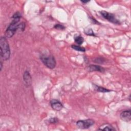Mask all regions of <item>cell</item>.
<instances>
[{"instance_id": "cell-5", "label": "cell", "mask_w": 131, "mask_h": 131, "mask_svg": "<svg viewBox=\"0 0 131 131\" xmlns=\"http://www.w3.org/2000/svg\"><path fill=\"white\" fill-rule=\"evenodd\" d=\"M101 15L103 16V18L107 20L110 22H111L115 24H120V23L117 19H116L115 16L113 14L110 13L106 11H101L100 12Z\"/></svg>"}, {"instance_id": "cell-6", "label": "cell", "mask_w": 131, "mask_h": 131, "mask_svg": "<svg viewBox=\"0 0 131 131\" xmlns=\"http://www.w3.org/2000/svg\"><path fill=\"white\" fill-rule=\"evenodd\" d=\"M50 104L52 108L56 111H60L63 107L62 103L56 99H52L50 101Z\"/></svg>"}, {"instance_id": "cell-11", "label": "cell", "mask_w": 131, "mask_h": 131, "mask_svg": "<svg viewBox=\"0 0 131 131\" xmlns=\"http://www.w3.org/2000/svg\"><path fill=\"white\" fill-rule=\"evenodd\" d=\"M94 87H95V89L98 92L106 93V92H109L110 91H111L110 90L107 89L106 88H103V87H101L98 86H95Z\"/></svg>"}, {"instance_id": "cell-12", "label": "cell", "mask_w": 131, "mask_h": 131, "mask_svg": "<svg viewBox=\"0 0 131 131\" xmlns=\"http://www.w3.org/2000/svg\"><path fill=\"white\" fill-rule=\"evenodd\" d=\"M71 47L76 51H80V52H85L86 51V49L85 48L81 47H80L79 45H78V46L77 45H72Z\"/></svg>"}, {"instance_id": "cell-14", "label": "cell", "mask_w": 131, "mask_h": 131, "mask_svg": "<svg viewBox=\"0 0 131 131\" xmlns=\"http://www.w3.org/2000/svg\"><path fill=\"white\" fill-rule=\"evenodd\" d=\"M85 33L87 34V35H88V36H95V35L94 33V32L93 31V30L91 29V28L89 29L88 30H87Z\"/></svg>"}, {"instance_id": "cell-19", "label": "cell", "mask_w": 131, "mask_h": 131, "mask_svg": "<svg viewBox=\"0 0 131 131\" xmlns=\"http://www.w3.org/2000/svg\"><path fill=\"white\" fill-rule=\"evenodd\" d=\"M2 67H3V65H2V62H1V71H2Z\"/></svg>"}, {"instance_id": "cell-13", "label": "cell", "mask_w": 131, "mask_h": 131, "mask_svg": "<svg viewBox=\"0 0 131 131\" xmlns=\"http://www.w3.org/2000/svg\"><path fill=\"white\" fill-rule=\"evenodd\" d=\"M25 28V23L24 22H22L19 24V30L21 31H23Z\"/></svg>"}, {"instance_id": "cell-3", "label": "cell", "mask_w": 131, "mask_h": 131, "mask_svg": "<svg viewBox=\"0 0 131 131\" xmlns=\"http://www.w3.org/2000/svg\"><path fill=\"white\" fill-rule=\"evenodd\" d=\"M40 59L47 67L49 69H53L56 67V60L53 55L43 54L40 55Z\"/></svg>"}, {"instance_id": "cell-7", "label": "cell", "mask_w": 131, "mask_h": 131, "mask_svg": "<svg viewBox=\"0 0 131 131\" xmlns=\"http://www.w3.org/2000/svg\"><path fill=\"white\" fill-rule=\"evenodd\" d=\"M120 118L121 120L125 122H129L131 120V110H126L120 113Z\"/></svg>"}, {"instance_id": "cell-18", "label": "cell", "mask_w": 131, "mask_h": 131, "mask_svg": "<svg viewBox=\"0 0 131 131\" xmlns=\"http://www.w3.org/2000/svg\"><path fill=\"white\" fill-rule=\"evenodd\" d=\"M81 2H82V3H83L86 4V3H87L89 2L90 1H81Z\"/></svg>"}, {"instance_id": "cell-16", "label": "cell", "mask_w": 131, "mask_h": 131, "mask_svg": "<svg viewBox=\"0 0 131 131\" xmlns=\"http://www.w3.org/2000/svg\"><path fill=\"white\" fill-rule=\"evenodd\" d=\"M99 130H105V131H115V129L114 128H113L111 126H107L104 128H103L102 129H99Z\"/></svg>"}, {"instance_id": "cell-1", "label": "cell", "mask_w": 131, "mask_h": 131, "mask_svg": "<svg viewBox=\"0 0 131 131\" xmlns=\"http://www.w3.org/2000/svg\"><path fill=\"white\" fill-rule=\"evenodd\" d=\"M21 14L20 12H17L12 16L13 21L7 27L5 32V37L6 38L12 37L16 32L19 30V23L21 18Z\"/></svg>"}, {"instance_id": "cell-2", "label": "cell", "mask_w": 131, "mask_h": 131, "mask_svg": "<svg viewBox=\"0 0 131 131\" xmlns=\"http://www.w3.org/2000/svg\"><path fill=\"white\" fill-rule=\"evenodd\" d=\"M0 51L1 57L4 60H7L10 59L11 53L10 47L5 36H2L0 39Z\"/></svg>"}, {"instance_id": "cell-17", "label": "cell", "mask_w": 131, "mask_h": 131, "mask_svg": "<svg viewBox=\"0 0 131 131\" xmlns=\"http://www.w3.org/2000/svg\"><path fill=\"white\" fill-rule=\"evenodd\" d=\"M49 122L51 123H56L58 122V119L56 118H52L49 120Z\"/></svg>"}, {"instance_id": "cell-8", "label": "cell", "mask_w": 131, "mask_h": 131, "mask_svg": "<svg viewBox=\"0 0 131 131\" xmlns=\"http://www.w3.org/2000/svg\"><path fill=\"white\" fill-rule=\"evenodd\" d=\"M23 80H24L25 85L27 87H29L32 84V77L30 73L26 71L23 74Z\"/></svg>"}, {"instance_id": "cell-15", "label": "cell", "mask_w": 131, "mask_h": 131, "mask_svg": "<svg viewBox=\"0 0 131 131\" xmlns=\"http://www.w3.org/2000/svg\"><path fill=\"white\" fill-rule=\"evenodd\" d=\"M54 27L55 29H59V30H63L65 28V26L60 24H56L54 26Z\"/></svg>"}, {"instance_id": "cell-9", "label": "cell", "mask_w": 131, "mask_h": 131, "mask_svg": "<svg viewBox=\"0 0 131 131\" xmlns=\"http://www.w3.org/2000/svg\"><path fill=\"white\" fill-rule=\"evenodd\" d=\"M88 70L90 72H93V71H98L100 72H104V69L103 68L101 67V66H99L94 65H90L88 67Z\"/></svg>"}, {"instance_id": "cell-4", "label": "cell", "mask_w": 131, "mask_h": 131, "mask_svg": "<svg viewBox=\"0 0 131 131\" xmlns=\"http://www.w3.org/2000/svg\"><path fill=\"white\" fill-rule=\"evenodd\" d=\"M95 123V121L91 119H88L84 120H79L77 121L76 126L79 129H88Z\"/></svg>"}, {"instance_id": "cell-10", "label": "cell", "mask_w": 131, "mask_h": 131, "mask_svg": "<svg viewBox=\"0 0 131 131\" xmlns=\"http://www.w3.org/2000/svg\"><path fill=\"white\" fill-rule=\"evenodd\" d=\"M74 40L75 43H77L79 45L82 44L84 41L83 38L81 36H78L74 37Z\"/></svg>"}]
</instances>
